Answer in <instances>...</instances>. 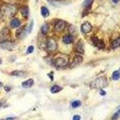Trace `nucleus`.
Wrapping results in <instances>:
<instances>
[{"label": "nucleus", "mask_w": 120, "mask_h": 120, "mask_svg": "<svg viewBox=\"0 0 120 120\" xmlns=\"http://www.w3.org/2000/svg\"><path fill=\"white\" fill-rule=\"evenodd\" d=\"M63 41L66 44L72 43L74 41V38L71 35H65L63 37Z\"/></svg>", "instance_id": "nucleus-13"}, {"label": "nucleus", "mask_w": 120, "mask_h": 120, "mask_svg": "<svg viewBox=\"0 0 120 120\" xmlns=\"http://www.w3.org/2000/svg\"><path fill=\"white\" fill-rule=\"evenodd\" d=\"M76 50L77 52L81 53H83L84 52V43L82 40H79L76 45Z\"/></svg>", "instance_id": "nucleus-11"}, {"label": "nucleus", "mask_w": 120, "mask_h": 120, "mask_svg": "<svg viewBox=\"0 0 120 120\" xmlns=\"http://www.w3.org/2000/svg\"><path fill=\"white\" fill-rule=\"evenodd\" d=\"M21 13L24 18H27L28 16L29 10L27 6H23L21 8Z\"/></svg>", "instance_id": "nucleus-17"}, {"label": "nucleus", "mask_w": 120, "mask_h": 120, "mask_svg": "<svg viewBox=\"0 0 120 120\" xmlns=\"http://www.w3.org/2000/svg\"></svg>", "instance_id": "nucleus-35"}, {"label": "nucleus", "mask_w": 120, "mask_h": 120, "mask_svg": "<svg viewBox=\"0 0 120 120\" xmlns=\"http://www.w3.org/2000/svg\"><path fill=\"white\" fill-rule=\"evenodd\" d=\"M17 10V7L15 5L12 4H7L4 8V13L8 17L13 16Z\"/></svg>", "instance_id": "nucleus-2"}, {"label": "nucleus", "mask_w": 120, "mask_h": 120, "mask_svg": "<svg viewBox=\"0 0 120 120\" xmlns=\"http://www.w3.org/2000/svg\"><path fill=\"white\" fill-rule=\"evenodd\" d=\"M120 78V73L118 71H115L112 74V79L115 81H117Z\"/></svg>", "instance_id": "nucleus-20"}, {"label": "nucleus", "mask_w": 120, "mask_h": 120, "mask_svg": "<svg viewBox=\"0 0 120 120\" xmlns=\"http://www.w3.org/2000/svg\"><path fill=\"white\" fill-rule=\"evenodd\" d=\"M92 26L91 23L88 22H86L83 23L81 26V31L85 34H87L91 31Z\"/></svg>", "instance_id": "nucleus-8"}, {"label": "nucleus", "mask_w": 120, "mask_h": 120, "mask_svg": "<svg viewBox=\"0 0 120 120\" xmlns=\"http://www.w3.org/2000/svg\"><path fill=\"white\" fill-rule=\"evenodd\" d=\"M93 0H85L83 3V5L85 7H89V6H91L92 3H93Z\"/></svg>", "instance_id": "nucleus-23"}, {"label": "nucleus", "mask_w": 120, "mask_h": 120, "mask_svg": "<svg viewBox=\"0 0 120 120\" xmlns=\"http://www.w3.org/2000/svg\"><path fill=\"white\" fill-rule=\"evenodd\" d=\"M68 59L64 56H59L55 60V65L58 67H64L68 64Z\"/></svg>", "instance_id": "nucleus-4"}, {"label": "nucleus", "mask_w": 120, "mask_h": 120, "mask_svg": "<svg viewBox=\"0 0 120 120\" xmlns=\"http://www.w3.org/2000/svg\"><path fill=\"white\" fill-rule=\"evenodd\" d=\"M73 120H81V116L78 115H75L73 116Z\"/></svg>", "instance_id": "nucleus-26"}, {"label": "nucleus", "mask_w": 120, "mask_h": 120, "mask_svg": "<svg viewBox=\"0 0 120 120\" xmlns=\"http://www.w3.org/2000/svg\"><path fill=\"white\" fill-rule=\"evenodd\" d=\"M2 106V103L1 102H0V108H1V107Z\"/></svg>", "instance_id": "nucleus-31"}, {"label": "nucleus", "mask_w": 120, "mask_h": 120, "mask_svg": "<svg viewBox=\"0 0 120 120\" xmlns=\"http://www.w3.org/2000/svg\"><path fill=\"white\" fill-rule=\"evenodd\" d=\"M1 63H2V60H1V59L0 58V64H1Z\"/></svg>", "instance_id": "nucleus-30"}, {"label": "nucleus", "mask_w": 120, "mask_h": 120, "mask_svg": "<svg viewBox=\"0 0 120 120\" xmlns=\"http://www.w3.org/2000/svg\"><path fill=\"white\" fill-rule=\"evenodd\" d=\"M53 1H58V0H53Z\"/></svg>", "instance_id": "nucleus-33"}, {"label": "nucleus", "mask_w": 120, "mask_h": 120, "mask_svg": "<svg viewBox=\"0 0 120 120\" xmlns=\"http://www.w3.org/2000/svg\"><path fill=\"white\" fill-rule=\"evenodd\" d=\"M119 1H120V0H112V1L115 3H117Z\"/></svg>", "instance_id": "nucleus-29"}, {"label": "nucleus", "mask_w": 120, "mask_h": 120, "mask_svg": "<svg viewBox=\"0 0 120 120\" xmlns=\"http://www.w3.org/2000/svg\"><path fill=\"white\" fill-rule=\"evenodd\" d=\"M41 14L44 18H47V17H48L49 16L50 13H49V10H48V8L43 6L41 8Z\"/></svg>", "instance_id": "nucleus-15"}, {"label": "nucleus", "mask_w": 120, "mask_h": 120, "mask_svg": "<svg viewBox=\"0 0 120 120\" xmlns=\"http://www.w3.org/2000/svg\"><path fill=\"white\" fill-rule=\"evenodd\" d=\"M62 90V88L59 86L58 85H54L51 89V91L52 93H57Z\"/></svg>", "instance_id": "nucleus-18"}, {"label": "nucleus", "mask_w": 120, "mask_h": 120, "mask_svg": "<svg viewBox=\"0 0 120 120\" xmlns=\"http://www.w3.org/2000/svg\"><path fill=\"white\" fill-rule=\"evenodd\" d=\"M33 22H31V23H30V26H29L28 28V32L29 33H30V32L31 31L32 29H33Z\"/></svg>", "instance_id": "nucleus-27"}, {"label": "nucleus", "mask_w": 120, "mask_h": 120, "mask_svg": "<svg viewBox=\"0 0 120 120\" xmlns=\"http://www.w3.org/2000/svg\"><path fill=\"white\" fill-rule=\"evenodd\" d=\"M49 31V26L47 24H44L41 26V33L43 34H46Z\"/></svg>", "instance_id": "nucleus-22"}, {"label": "nucleus", "mask_w": 120, "mask_h": 120, "mask_svg": "<svg viewBox=\"0 0 120 120\" xmlns=\"http://www.w3.org/2000/svg\"><path fill=\"white\" fill-rule=\"evenodd\" d=\"M34 46H29L28 48L27 49V51H26V53H31L32 52H34Z\"/></svg>", "instance_id": "nucleus-25"}, {"label": "nucleus", "mask_w": 120, "mask_h": 120, "mask_svg": "<svg viewBox=\"0 0 120 120\" xmlns=\"http://www.w3.org/2000/svg\"><path fill=\"white\" fill-rule=\"evenodd\" d=\"M46 48L48 49V51L51 52L55 51L57 48V45H56V41H55V40L52 38L49 39L46 42Z\"/></svg>", "instance_id": "nucleus-5"}, {"label": "nucleus", "mask_w": 120, "mask_h": 120, "mask_svg": "<svg viewBox=\"0 0 120 120\" xmlns=\"http://www.w3.org/2000/svg\"><path fill=\"white\" fill-rule=\"evenodd\" d=\"M108 84L106 78L105 77H100L97 78L90 83V87L91 88L101 89L105 87Z\"/></svg>", "instance_id": "nucleus-1"}, {"label": "nucleus", "mask_w": 120, "mask_h": 120, "mask_svg": "<svg viewBox=\"0 0 120 120\" xmlns=\"http://www.w3.org/2000/svg\"><path fill=\"white\" fill-rule=\"evenodd\" d=\"M92 41L94 43V45L100 49H103L105 48V43L101 40H99L97 37H93L91 38Z\"/></svg>", "instance_id": "nucleus-10"}, {"label": "nucleus", "mask_w": 120, "mask_h": 120, "mask_svg": "<svg viewBox=\"0 0 120 120\" xmlns=\"http://www.w3.org/2000/svg\"><path fill=\"white\" fill-rule=\"evenodd\" d=\"M66 23L64 21H58L55 25V30L58 32L63 31L64 28H66Z\"/></svg>", "instance_id": "nucleus-9"}, {"label": "nucleus", "mask_w": 120, "mask_h": 120, "mask_svg": "<svg viewBox=\"0 0 120 120\" xmlns=\"http://www.w3.org/2000/svg\"><path fill=\"white\" fill-rule=\"evenodd\" d=\"M21 21H19L18 19H16V18L12 19L11 22H10V26L13 28L19 27L21 25Z\"/></svg>", "instance_id": "nucleus-14"}, {"label": "nucleus", "mask_w": 120, "mask_h": 120, "mask_svg": "<svg viewBox=\"0 0 120 120\" xmlns=\"http://www.w3.org/2000/svg\"><path fill=\"white\" fill-rule=\"evenodd\" d=\"M79 106H81V101H79V100L74 101L73 102L71 103V106L73 108H78V107H79Z\"/></svg>", "instance_id": "nucleus-24"}, {"label": "nucleus", "mask_w": 120, "mask_h": 120, "mask_svg": "<svg viewBox=\"0 0 120 120\" xmlns=\"http://www.w3.org/2000/svg\"><path fill=\"white\" fill-rule=\"evenodd\" d=\"M0 15H1V10H0Z\"/></svg>", "instance_id": "nucleus-34"}, {"label": "nucleus", "mask_w": 120, "mask_h": 120, "mask_svg": "<svg viewBox=\"0 0 120 120\" xmlns=\"http://www.w3.org/2000/svg\"><path fill=\"white\" fill-rule=\"evenodd\" d=\"M11 75L18 77H24L25 76V73L21 70H15L11 73Z\"/></svg>", "instance_id": "nucleus-16"}, {"label": "nucleus", "mask_w": 120, "mask_h": 120, "mask_svg": "<svg viewBox=\"0 0 120 120\" xmlns=\"http://www.w3.org/2000/svg\"><path fill=\"white\" fill-rule=\"evenodd\" d=\"M112 46L113 49H115V48L120 46V37L116 38V40H115L113 43H112Z\"/></svg>", "instance_id": "nucleus-19"}, {"label": "nucleus", "mask_w": 120, "mask_h": 120, "mask_svg": "<svg viewBox=\"0 0 120 120\" xmlns=\"http://www.w3.org/2000/svg\"><path fill=\"white\" fill-rule=\"evenodd\" d=\"M100 94H101V96H104V95L106 94V92L105 91H103V90H100Z\"/></svg>", "instance_id": "nucleus-28"}, {"label": "nucleus", "mask_w": 120, "mask_h": 120, "mask_svg": "<svg viewBox=\"0 0 120 120\" xmlns=\"http://www.w3.org/2000/svg\"><path fill=\"white\" fill-rule=\"evenodd\" d=\"M82 61H83V58L82 56H80V55H76L74 57L73 61L70 64V67L73 68V67H77V66H79V64H81L82 63Z\"/></svg>", "instance_id": "nucleus-6"}, {"label": "nucleus", "mask_w": 120, "mask_h": 120, "mask_svg": "<svg viewBox=\"0 0 120 120\" xmlns=\"http://www.w3.org/2000/svg\"><path fill=\"white\" fill-rule=\"evenodd\" d=\"M33 83H34L33 79H29L28 80H26V81H24L23 82H22V85L24 88H31L33 86Z\"/></svg>", "instance_id": "nucleus-12"}, {"label": "nucleus", "mask_w": 120, "mask_h": 120, "mask_svg": "<svg viewBox=\"0 0 120 120\" xmlns=\"http://www.w3.org/2000/svg\"><path fill=\"white\" fill-rule=\"evenodd\" d=\"M10 32L8 29L5 28L3 29V30L0 31V43H4L6 41H8L10 39Z\"/></svg>", "instance_id": "nucleus-3"}, {"label": "nucleus", "mask_w": 120, "mask_h": 120, "mask_svg": "<svg viewBox=\"0 0 120 120\" xmlns=\"http://www.w3.org/2000/svg\"><path fill=\"white\" fill-rule=\"evenodd\" d=\"M1 86H2V83L1 82H0V87H1Z\"/></svg>", "instance_id": "nucleus-32"}, {"label": "nucleus", "mask_w": 120, "mask_h": 120, "mask_svg": "<svg viewBox=\"0 0 120 120\" xmlns=\"http://www.w3.org/2000/svg\"><path fill=\"white\" fill-rule=\"evenodd\" d=\"M120 118V109L118 110L113 115V116L112 117V120H117Z\"/></svg>", "instance_id": "nucleus-21"}, {"label": "nucleus", "mask_w": 120, "mask_h": 120, "mask_svg": "<svg viewBox=\"0 0 120 120\" xmlns=\"http://www.w3.org/2000/svg\"><path fill=\"white\" fill-rule=\"evenodd\" d=\"M1 46L3 49L11 51L13 50L14 48L16 47V45L14 43L10 42V41H6V42L3 43Z\"/></svg>", "instance_id": "nucleus-7"}]
</instances>
